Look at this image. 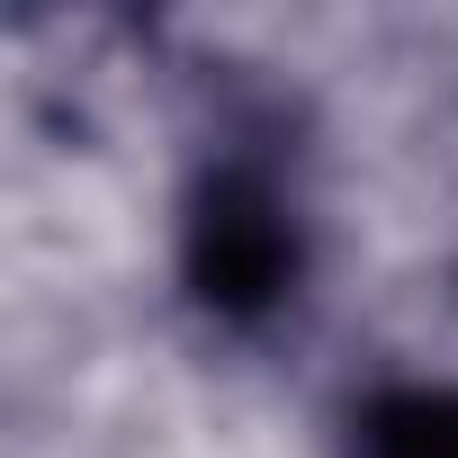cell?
I'll return each instance as SVG.
<instances>
[{"instance_id": "1", "label": "cell", "mask_w": 458, "mask_h": 458, "mask_svg": "<svg viewBox=\"0 0 458 458\" xmlns=\"http://www.w3.org/2000/svg\"><path fill=\"white\" fill-rule=\"evenodd\" d=\"M360 449L369 458H458V395H386Z\"/></svg>"}]
</instances>
